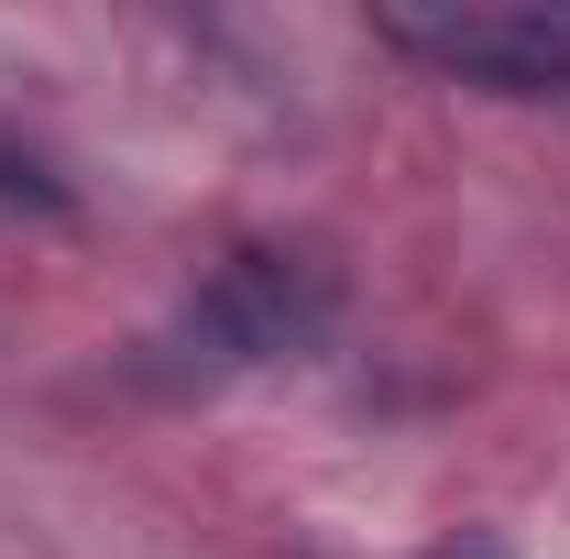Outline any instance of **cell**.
<instances>
[{
    "mask_svg": "<svg viewBox=\"0 0 570 559\" xmlns=\"http://www.w3.org/2000/svg\"><path fill=\"white\" fill-rule=\"evenodd\" d=\"M318 330H330V285L307 275V264H285V253H230V264L198 285V307H187V341H198L209 373L296 362Z\"/></svg>",
    "mask_w": 570,
    "mask_h": 559,
    "instance_id": "obj_1",
    "label": "cell"
},
{
    "mask_svg": "<svg viewBox=\"0 0 570 559\" xmlns=\"http://www.w3.org/2000/svg\"><path fill=\"white\" fill-rule=\"evenodd\" d=\"M395 45L504 99H570V22H538V11H395Z\"/></svg>",
    "mask_w": 570,
    "mask_h": 559,
    "instance_id": "obj_2",
    "label": "cell"
}]
</instances>
